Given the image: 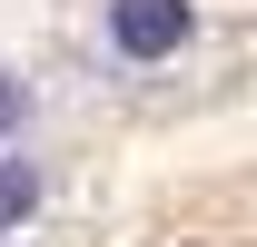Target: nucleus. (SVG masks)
<instances>
[{"mask_svg": "<svg viewBox=\"0 0 257 247\" xmlns=\"http://www.w3.org/2000/svg\"><path fill=\"white\" fill-rule=\"evenodd\" d=\"M20 109H30V99H20V89H10V69H0V129H10V119H20Z\"/></svg>", "mask_w": 257, "mask_h": 247, "instance_id": "nucleus-3", "label": "nucleus"}, {"mask_svg": "<svg viewBox=\"0 0 257 247\" xmlns=\"http://www.w3.org/2000/svg\"><path fill=\"white\" fill-rule=\"evenodd\" d=\"M188 30H198L188 0H109V40H119V60H168Z\"/></svg>", "mask_w": 257, "mask_h": 247, "instance_id": "nucleus-1", "label": "nucleus"}, {"mask_svg": "<svg viewBox=\"0 0 257 247\" xmlns=\"http://www.w3.org/2000/svg\"><path fill=\"white\" fill-rule=\"evenodd\" d=\"M30 208H40V168H30V158H0V237H10Z\"/></svg>", "mask_w": 257, "mask_h": 247, "instance_id": "nucleus-2", "label": "nucleus"}]
</instances>
